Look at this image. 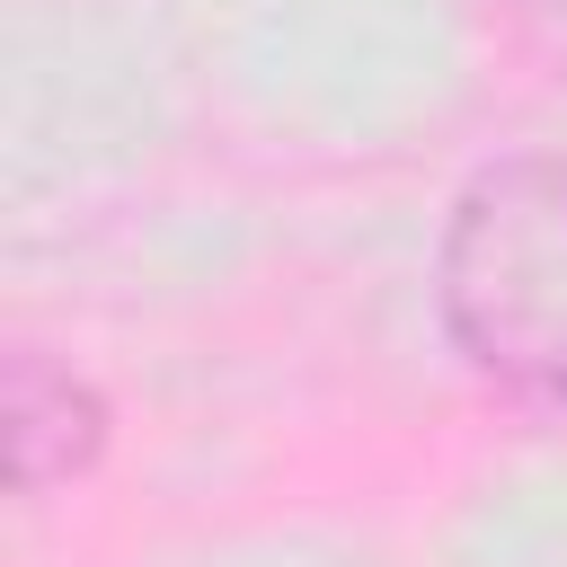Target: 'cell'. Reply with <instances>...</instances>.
I'll return each mask as SVG.
<instances>
[{"instance_id": "obj_1", "label": "cell", "mask_w": 567, "mask_h": 567, "mask_svg": "<svg viewBox=\"0 0 567 567\" xmlns=\"http://www.w3.org/2000/svg\"><path fill=\"white\" fill-rule=\"evenodd\" d=\"M425 301L487 390L567 416V151H505L452 186Z\"/></svg>"}, {"instance_id": "obj_2", "label": "cell", "mask_w": 567, "mask_h": 567, "mask_svg": "<svg viewBox=\"0 0 567 567\" xmlns=\"http://www.w3.org/2000/svg\"><path fill=\"white\" fill-rule=\"evenodd\" d=\"M0 443H9V487L18 496H53V487H80L106 461L115 408L71 354L18 337L9 363H0Z\"/></svg>"}]
</instances>
